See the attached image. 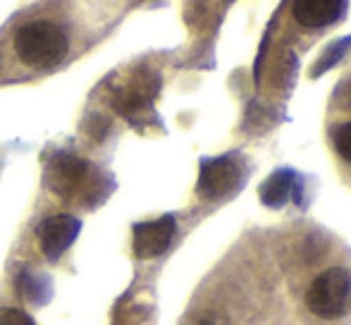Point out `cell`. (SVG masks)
Returning <instances> with one entry per match:
<instances>
[{
	"label": "cell",
	"instance_id": "obj_1",
	"mask_svg": "<svg viewBox=\"0 0 351 325\" xmlns=\"http://www.w3.org/2000/svg\"><path fill=\"white\" fill-rule=\"evenodd\" d=\"M67 51H70L67 34L48 19L29 22L14 34V53L29 67H41V70L56 67L58 62L65 60Z\"/></svg>",
	"mask_w": 351,
	"mask_h": 325
},
{
	"label": "cell",
	"instance_id": "obj_2",
	"mask_svg": "<svg viewBox=\"0 0 351 325\" xmlns=\"http://www.w3.org/2000/svg\"><path fill=\"white\" fill-rule=\"evenodd\" d=\"M306 306L320 318H339L351 311V275L344 268H330L311 282Z\"/></svg>",
	"mask_w": 351,
	"mask_h": 325
},
{
	"label": "cell",
	"instance_id": "obj_3",
	"mask_svg": "<svg viewBox=\"0 0 351 325\" xmlns=\"http://www.w3.org/2000/svg\"><path fill=\"white\" fill-rule=\"evenodd\" d=\"M239 180H241V167L232 156L204 160L199 175V194L204 199H220V196L230 194L232 189H237Z\"/></svg>",
	"mask_w": 351,
	"mask_h": 325
},
{
	"label": "cell",
	"instance_id": "obj_4",
	"mask_svg": "<svg viewBox=\"0 0 351 325\" xmlns=\"http://www.w3.org/2000/svg\"><path fill=\"white\" fill-rule=\"evenodd\" d=\"M79 230H82V220H77L74 215H53L43 220L38 228V242H41V251L46 254V258H60L77 239Z\"/></svg>",
	"mask_w": 351,
	"mask_h": 325
},
{
	"label": "cell",
	"instance_id": "obj_5",
	"mask_svg": "<svg viewBox=\"0 0 351 325\" xmlns=\"http://www.w3.org/2000/svg\"><path fill=\"white\" fill-rule=\"evenodd\" d=\"M177 232V223L172 215H162L151 223L134 225V256L136 258H156L170 246Z\"/></svg>",
	"mask_w": 351,
	"mask_h": 325
},
{
	"label": "cell",
	"instance_id": "obj_6",
	"mask_svg": "<svg viewBox=\"0 0 351 325\" xmlns=\"http://www.w3.org/2000/svg\"><path fill=\"white\" fill-rule=\"evenodd\" d=\"M88 177V162L72 154H58L48 165V184L56 194L72 196Z\"/></svg>",
	"mask_w": 351,
	"mask_h": 325
},
{
	"label": "cell",
	"instance_id": "obj_7",
	"mask_svg": "<svg viewBox=\"0 0 351 325\" xmlns=\"http://www.w3.org/2000/svg\"><path fill=\"white\" fill-rule=\"evenodd\" d=\"M347 12V0H294L291 14L306 29H323Z\"/></svg>",
	"mask_w": 351,
	"mask_h": 325
},
{
	"label": "cell",
	"instance_id": "obj_8",
	"mask_svg": "<svg viewBox=\"0 0 351 325\" xmlns=\"http://www.w3.org/2000/svg\"><path fill=\"white\" fill-rule=\"evenodd\" d=\"M291 182H294V175H291L289 170L273 172V177H270L263 184V189H261V199L268 206H273V208H278V206H282L287 201V196H289Z\"/></svg>",
	"mask_w": 351,
	"mask_h": 325
},
{
	"label": "cell",
	"instance_id": "obj_9",
	"mask_svg": "<svg viewBox=\"0 0 351 325\" xmlns=\"http://www.w3.org/2000/svg\"><path fill=\"white\" fill-rule=\"evenodd\" d=\"M332 141H335V149H337V154L342 156L347 162H351V122H347V125H342V127H337V130H335Z\"/></svg>",
	"mask_w": 351,
	"mask_h": 325
},
{
	"label": "cell",
	"instance_id": "obj_10",
	"mask_svg": "<svg viewBox=\"0 0 351 325\" xmlns=\"http://www.w3.org/2000/svg\"><path fill=\"white\" fill-rule=\"evenodd\" d=\"M349 43H351V38H342V41H339V43H335V46L330 48L328 53H325V58H323L325 62H323V65H320V67H315L313 75H320V72H325L330 65H335V60H339V58H342V53L349 48Z\"/></svg>",
	"mask_w": 351,
	"mask_h": 325
},
{
	"label": "cell",
	"instance_id": "obj_11",
	"mask_svg": "<svg viewBox=\"0 0 351 325\" xmlns=\"http://www.w3.org/2000/svg\"><path fill=\"white\" fill-rule=\"evenodd\" d=\"M0 325H34V321L22 309H5L0 313Z\"/></svg>",
	"mask_w": 351,
	"mask_h": 325
},
{
	"label": "cell",
	"instance_id": "obj_12",
	"mask_svg": "<svg viewBox=\"0 0 351 325\" xmlns=\"http://www.w3.org/2000/svg\"><path fill=\"white\" fill-rule=\"evenodd\" d=\"M194 325H227V321H225V316H220V313L206 311Z\"/></svg>",
	"mask_w": 351,
	"mask_h": 325
},
{
	"label": "cell",
	"instance_id": "obj_13",
	"mask_svg": "<svg viewBox=\"0 0 351 325\" xmlns=\"http://www.w3.org/2000/svg\"><path fill=\"white\" fill-rule=\"evenodd\" d=\"M339 101H342L344 108H351V82H347L339 88Z\"/></svg>",
	"mask_w": 351,
	"mask_h": 325
}]
</instances>
